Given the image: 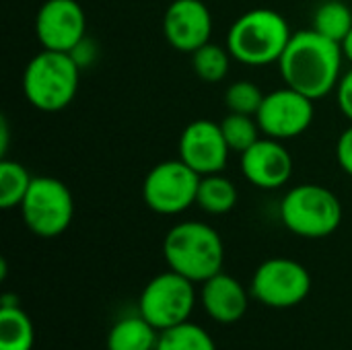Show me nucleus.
Listing matches in <instances>:
<instances>
[{
    "mask_svg": "<svg viewBox=\"0 0 352 350\" xmlns=\"http://www.w3.org/2000/svg\"><path fill=\"white\" fill-rule=\"evenodd\" d=\"M262 89L252 83V80H237L227 87L225 91V105L233 113H243V116H256L262 107L264 101Z\"/></svg>",
    "mask_w": 352,
    "mask_h": 350,
    "instance_id": "obj_24",
    "label": "nucleus"
},
{
    "mask_svg": "<svg viewBox=\"0 0 352 350\" xmlns=\"http://www.w3.org/2000/svg\"><path fill=\"white\" fill-rule=\"evenodd\" d=\"M192 56V68L196 72L198 78H202L204 83H221L227 72H229V64H231V52L227 50V45H217V43H204L202 47H198Z\"/></svg>",
    "mask_w": 352,
    "mask_h": 350,
    "instance_id": "obj_22",
    "label": "nucleus"
},
{
    "mask_svg": "<svg viewBox=\"0 0 352 350\" xmlns=\"http://www.w3.org/2000/svg\"><path fill=\"white\" fill-rule=\"evenodd\" d=\"M196 204L208 215H227L237 204V188L223 173L202 175Z\"/></svg>",
    "mask_w": 352,
    "mask_h": 350,
    "instance_id": "obj_18",
    "label": "nucleus"
},
{
    "mask_svg": "<svg viewBox=\"0 0 352 350\" xmlns=\"http://www.w3.org/2000/svg\"><path fill=\"white\" fill-rule=\"evenodd\" d=\"M97 45H95V41L93 39H89V37H85L72 52H70V56L74 58V62L80 66V70L82 68H89L95 60H97Z\"/></svg>",
    "mask_w": 352,
    "mask_h": 350,
    "instance_id": "obj_27",
    "label": "nucleus"
},
{
    "mask_svg": "<svg viewBox=\"0 0 352 350\" xmlns=\"http://www.w3.org/2000/svg\"><path fill=\"white\" fill-rule=\"evenodd\" d=\"M314 31L320 35L342 43L344 37L352 29V10L351 6L342 0H326L322 2L314 12Z\"/></svg>",
    "mask_w": 352,
    "mask_h": 350,
    "instance_id": "obj_19",
    "label": "nucleus"
},
{
    "mask_svg": "<svg viewBox=\"0 0 352 350\" xmlns=\"http://www.w3.org/2000/svg\"><path fill=\"white\" fill-rule=\"evenodd\" d=\"M35 330L29 316L14 305L0 307V350H33Z\"/></svg>",
    "mask_w": 352,
    "mask_h": 350,
    "instance_id": "obj_17",
    "label": "nucleus"
},
{
    "mask_svg": "<svg viewBox=\"0 0 352 350\" xmlns=\"http://www.w3.org/2000/svg\"><path fill=\"white\" fill-rule=\"evenodd\" d=\"M159 330L140 314L116 322L107 334V350H157Z\"/></svg>",
    "mask_w": 352,
    "mask_h": 350,
    "instance_id": "obj_16",
    "label": "nucleus"
},
{
    "mask_svg": "<svg viewBox=\"0 0 352 350\" xmlns=\"http://www.w3.org/2000/svg\"><path fill=\"white\" fill-rule=\"evenodd\" d=\"M336 159L340 169L352 177V124L340 134L338 142H336Z\"/></svg>",
    "mask_w": 352,
    "mask_h": 350,
    "instance_id": "obj_25",
    "label": "nucleus"
},
{
    "mask_svg": "<svg viewBox=\"0 0 352 350\" xmlns=\"http://www.w3.org/2000/svg\"><path fill=\"white\" fill-rule=\"evenodd\" d=\"M31 173L16 161L0 159V208H19L31 188Z\"/></svg>",
    "mask_w": 352,
    "mask_h": 350,
    "instance_id": "obj_20",
    "label": "nucleus"
},
{
    "mask_svg": "<svg viewBox=\"0 0 352 350\" xmlns=\"http://www.w3.org/2000/svg\"><path fill=\"white\" fill-rule=\"evenodd\" d=\"M287 19L272 8H252L235 19L227 33V50L245 66H268L280 60L289 41Z\"/></svg>",
    "mask_w": 352,
    "mask_h": 350,
    "instance_id": "obj_2",
    "label": "nucleus"
},
{
    "mask_svg": "<svg viewBox=\"0 0 352 350\" xmlns=\"http://www.w3.org/2000/svg\"><path fill=\"white\" fill-rule=\"evenodd\" d=\"M163 254L169 270L204 283L219 274L225 260V245L217 229L200 221H184L169 229L163 241Z\"/></svg>",
    "mask_w": 352,
    "mask_h": 350,
    "instance_id": "obj_3",
    "label": "nucleus"
},
{
    "mask_svg": "<svg viewBox=\"0 0 352 350\" xmlns=\"http://www.w3.org/2000/svg\"><path fill=\"white\" fill-rule=\"evenodd\" d=\"M280 219L291 233L307 239H322L340 227L342 204L332 190L320 184H299L285 194Z\"/></svg>",
    "mask_w": 352,
    "mask_h": 350,
    "instance_id": "obj_5",
    "label": "nucleus"
},
{
    "mask_svg": "<svg viewBox=\"0 0 352 350\" xmlns=\"http://www.w3.org/2000/svg\"><path fill=\"white\" fill-rule=\"evenodd\" d=\"M35 33L43 50L72 52L87 37V17L76 0H45L35 17Z\"/></svg>",
    "mask_w": 352,
    "mask_h": 350,
    "instance_id": "obj_11",
    "label": "nucleus"
},
{
    "mask_svg": "<svg viewBox=\"0 0 352 350\" xmlns=\"http://www.w3.org/2000/svg\"><path fill=\"white\" fill-rule=\"evenodd\" d=\"M157 350H217L210 334L190 322L159 332Z\"/></svg>",
    "mask_w": 352,
    "mask_h": 350,
    "instance_id": "obj_21",
    "label": "nucleus"
},
{
    "mask_svg": "<svg viewBox=\"0 0 352 350\" xmlns=\"http://www.w3.org/2000/svg\"><path fill=\"white\" fill-rule=\"evenodd\" d=\"M336 101L344 118H349L352 124V68L342 74L338 87H336Z\"/></svg>",
    "mask_w": 352,
    "mask_h": 350,
    "instance_id": "obj_26",
    "label": "nucleus"
},
{
    "mask_svg": "<svg viewBox=\"0 0 352 350\" xmlns=\"http://www.w3.org/2000/svg\"><path fill=\"white\" fill-rule=\"evenodd\" d=\"M194 285L173 270L157 274L140 293L138 314L159 332L188 322L196 303Z\"/></svg>",
    "mask_w": 352,
    "mask_h": 350,
    "instance_id": "obj_7",
    "label": "nucleus"
},
{
    "mask_svg": "<svg viewBox=\"0 0 352 350\" xmlns=\"http://www.w3.org/2000/svg\"><path fill=\"white\" fill-rule=\"evenodd\" d=\"M241 173L260 190H278L293 175V157L283 140L264 136L241 153Z\"/></svg>",
    "mask_w": 352,
    "mask_h": 350,
    "instance_id": "obj_14",
    "label": "nucleus"
},
{
    "mask_svg": "<svg viewBox=\"0 0 352 350\" xmlns=\"http://www.w3.org/2000/svg\"><path fill=\"white\" fill-rule=\"evenodd\" d=\"M163 33L173 50L194 54L210 41L212 14L202 0H173L163 17Z\"/></svg>",
    "mask_w": 352,
    "mask_h": 350,
    "instance_id": "obj_13",
    "label": "nucleus"
},
{
    "mask_svg": "<svg viewBox=\"0 0 352 350\" xmlns=\"http://www.w3.org/2000/svg\"><path fill=\"white\" fill-rule=\"evenodd\" d=\"M21 215L27 229L37 237H58L62 235L74 217V200L64 182L37 175L21 202Z\"/></svg>",
    "mask_w": 352,
    "mask_h": 350,
    "instance_id": "obj_6",
    "label": "nucleus"
},
{
    "mask_svg": "<svg viewBox=\"0 0 352 350\" xmlns=\"http://www.w3.org/2000/svg\"><path fill=\"white\" fill-rule=\"evenodd\" d=\"M221 130L225 134L229 149L239 155L248 151L252 144H256L262 132L256 116H243V113H233V111L225 116V120L221 122Z\"/></svg>",
    "mask_w": 352,
    "mask_h": 350,
    "instance_id": "obj_23",
    "label": "nucleus"
},
{
    "mask_svg": "<svg viewBox=\"0 0 352 350\" xmlns=\"http://www.w3.org/2000/svg\"><path fill=\"white\" fill-rule=\"evenodd\" d=\"M340 47H342V54H344V58L349 60L352 64V29H351V33L344 37V41L340 43Z\"/></svg>",
    "mask_w": 352,
    "mask_h": 350,
    "instance_id": "obj_28",
    "label": "nucleus"
},
{
    "mask_svg": "<svg viewBox=\"0 0 352 350\" xmlns=\"http://www.w3.org/2000/svg\"><path fill=\"white\" fill-rule=\"evenodd\" d=\"M309 291L311 276L307 268L291 258H270L262 262L252 278V295L272 309L295 307Z\"/></svg>",
    "mask_w": 352,
    "mask_h": 350,
    "instance_id": "obj_9",
    "label": "nucleus"
},
{
    "mask_svg": "<svg viewBox=\"0 0 352 350\" xmlns=\"http://www.w3.org/2000/svg\"><path fill=\"white\" fill-rule=\"evenodd\" d=\"M200 175L182 159L157 163L144 177L142 200L157 215H179L196 204Z\"/></svg>",
    "mask_w": 352,
    "mask_h": 350,
    "instance_id": "obj_8",
    "label": "nucleus"
},
{
    "mask_svg": "<svg viewBox=\"0 0 352 350\" xmlns=\"http://www.w3.org/2000/svg\"><path fill=\"white\" fill-rule=\"evenodd\" d=\"M229 144L221 124L212 120H196L188 124L179 136V159L200 177L223 173L229 161Z\"/></svg>",
    "mask_w": 352,
    "mask_h": 350,
    "instance_id": "obj_12",
    "label": "nucleus"
},
{
    "mask_svg": "<svg viewBox=\"0 0 352 350\" xmlns=\"http://www.w3.org/2000/svg\"><path fill=\"white\" fill-rule=\"evenodd\" d=\"M80 66L68 52L43 50L35 54L23 72L25 99L39 111H60L68 107L78 91Z\"/></svg>",
    "mask_w": 352,
    "mask_h": 350,
    "instance_id": "obj_4",
    "label": "nucleus"
},
{
    "mask_svg": "<svg viewBox=\"0 0 352 350\" xmlns=\"http://www.w3.org/2000/svg\"><path fill=\"white\" fill-rule=\"evenodd\" d=\"M342 60L340 43L314 29H303L291 35L278 66L287 87L318 101L336 91L342 78Z\"/></svg>",
    "mask_w": 352,
    "mask_h": 350,
    "instance_id": "obj_1",
    "label": "nucleus"
},
{
    "mask_svg": "<svg viewBox=\"0 0 352 350\" xmlns=\"http://www.w3.org/2000/svg\"><path fill=\"white\" fill-rule=\"evenodd\" d=\"M256 120L264 136L283 142L297 138L314 122V99L285 85L283 89L266 93Z\"/></svg>",
    "mask_w": 352,
    "mask_h": 350,
    "instance_id": "obj_10",
    "label": "nucleus"
},
{
    "mask_svg": "<svg viewBox=\"0 0 352 350\" xmlns=\"http://www.w3.org/2000/svg\"><path fill=\"white\" fill-rule=\"evenodd\" d=\"M202 307L219 324H235L248 311V291L229 274H214L202 283Z\"/></svg>",
    "mask_w": 352,
    "mask_h": 350,
    "instance_id": "obj_15",
    "label": "nucleus"
}]
</instances>
